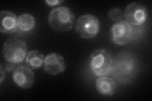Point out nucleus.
I'll return each mask as SVG.
<instances>
[{
	"label": "nucleus",
	"instance_id": "f257e3e1",
	"mask_svg": "<svg viewBox=\"0 0 152 101\" xmlns=\"http://www.w3.org/2000/svg\"><path fill=\"white\" fill-rule=\"evenodd\" d=\"M138 61L129 52H122L113 60L111 73L118 82L126 84L131 81L138 70Z\"/></svg>",
	"mask_w": 152,
	"mask_h": 101
},
{
	"label": "nucleus",
	"instance_id": "f03ea898",
	"mask_svg": "<svg viewBox=\"0 0 152 101\" xmlns=\"http://www.w3.org/2000/svg\"><path fill=\"white\" fill-rule=\"evenodd\" d=\"M113 58L108 50L99 49L94 51L89 57V66L96 76H107L111 73Z\"/></svg>",
	"mask_w": 152,
	"mask_h": 101
},
{
	"label": "nucleus",
	"instance_id": "7ed1b4c3",
	"mask_svg": "<svg viewBox=\"0 0 152 101\" xmlns=\"http://www.w3.org/2000/svg\"><path fill=\"white\" fill-rule=\"evenodd\" d=\"M74 21V14L70 8L64 6L54 8L48 16V22L51 27L59 32L70 31Z\"/></svg>",
	"mask_w": 152,
	"mask_h": 101
},
{
	"label": "nucleus",
	"instance_id": "20e7f679",
	"mask_svg": "<svg viewBox=\"0 0 152 101\" xmlns=\"http://www.w3.org/2000/svg\"><path fill=\"white\" fill-rule=\"evenodd\" d=\"M27 54L26 43L17 38H10L4 43L3 55L8 62L13 64L21 63Z\"/></svg>",
	"mask_w": 152,
	"mask_h": 101
},
{
	"label": "nucleus",
	"instance_id": "39448f33",
	"mask_svg": "<svg viewBox=\"0 0 152 101\" xmlns=\"http://www.w3.org/2000/svg\"><path fill=\"white\" fill-rule=\"evenodd\" d=\"M100 23L96 17L91 14H84L77 18L75 29L77 34L86 39H92L98 33Z\"/></svg>",
	"mask_w": 152,
	"mask_h": 101
},
{
	"label": "nucleus",
	"instance_id": "423d86ee",
	"mask_svg": "<svg viewBox=\"0 0 152 101\" xmlns=\"http://www.w3.org/2000/svg\"><path fill=\"white\" fill-rule=\"evenodd\" d=\"M112 41L117 45H126L129 43L132 36V27L126 20L117 22L111 28Z\"/></svg>",
	"mask_w": 152,
	"mask_h": 101
},
{
	"label": "nucleus",
	"instance_id": "0eeeda50",
	"mask_svg": "<svg viewBox=\"0 0 152 101\" xmlns=\"http://www.w3.org/2000/svg\"><path fill=\"white\" fill-rule=\"evenodd\" d=\"M124 15L126 21L131 25L140 26L146 21L148 10L142 4L134 2L126 7Z\"/></svg>",
	"mask_w": 152,
	"mask_h": 101
},
{
	"label": "nucleus",
	"instance_id": "6e6552de",
	"mask_svg": "<svg viewBox=\"0 0 152 101\" xmlns=\"http://www.w3.org/2000/svg\"><path fill=\"white\" fill-rule=\"evenodd\" d=\"M13 80L15 84L23 89L31 88L35 81V75L32 69L27 66H17L13 73Z\"/></svg>",
	"mask_w": 152,
	"mask_h": 101
},
{
	"label": "nucleus",
	"instance_id": "1a4fd4ad",
	"mask_svg": "<svg viewBox=\"0 0 152 101\" xmlns=\"http://www.w3.org/2000/svg\"><path fill=\"white\" fill-rule=\"evenodd\" d=\"M43 69L50 75L55 76L63 73L66 68L64 57L56 52L47 54L44 59Z\"/></svg>",
	"mask_w": 152,
	"mask_h": 101
},
{
	"label": "nucleus",
	"instance_id": "9d476101",
	"mask_svg": "<svg viewBox=\"0 0 152 101\" xmlns=\"http://www.w3.org/2000/svg\"><path fill=\"white\" fill-rule=\"evenodd\" d=\"M0 31L2 33H12L18 28V18L15 13L10 11L0 13Z\"/></svg>",
	"mask_w": 152,
	"mask_h": 101
},
{
	"label": "nucleus",
	"instance_id": "9b49d317",
	"mask_svg": "<svg viewBox=\"0 0 152 101\" xmlns=\"http://www.w3.org/2000/svg\"><path fill=\"white\" fill-rule=\"evenodd\" d=\"M96 87L98 92L104 96H112L116 92L115 81L106 76H99L96 80Z\"/></svg>",
	"mask_w": 152,
	"mask_h": 101
},
{
	"label": "nucleus",
	"instance_id": "f8f14e48",
	"mask_svg": "<svg viewBox=\"0 0 152 101\" xmlns=\"http://www.w3.org/2000/svg\"><path fill=\"white\" fill-rule=\"evenodd\" d=\"M44 59V55L40 51L32 50L28 52L26 57V65L32 70H36L43 65Z\"/></svg>",
	"mask_w": 152,
	"mask_h": 101
},
{
	"label": "nucleus",
	"instance_id": "ddd939ff",
	"mask_svg": "<svg viewBox=\"0 0 152 101\" xmlns=\"http://www.w3.org/2000/svg\"><path fill=\"white\" fill-rule=\"evenodd\" d=\"M36 20L29 13H23L18 18V29L22 32H28L34 28Z\"/></svg>",
	"mask_w": 152,
	"mask_h": 101
},
{
	"label": "nucleus",
	"instance_id": "4468645a",
	"mask_svg": "<svg viewBox=\"0 0 152 101\" xmlns=\"http://www.w3.org/2000/svg\"><path fill=\"white\" fill-rule=\"evenodd\" d=\"M123 12L120 8H113L108 12V17L111 20L114 22L121 21L123 17Z\"/></svg>",
	"mask_w": 152,
	"mask_h": 101
},
{
	"label": "nucleus",
	"instance_id": "2eb2a0df",
	"mask_svg": "<svg viewBox=\"0 0 152 101\" xmlns=\"http://www.w3.org/2000/svg\"><path fill=\"white\" fill-rule=\"evenodd\" d=\"M63 1H60V0H46V1H45V3L50 7H53L58 5V4H60Z\"/></svg>",
	"mask_w": 152,
	"mask_h": 101
},
{
	"label": "nucleus",
	"instance_id": "dca6fc26",
	"mask_svg": "<svg viewBox=\"0 0 152 101\" xmlns=\"http://www.w3.org/2000/svg\"><path fill=\"white\" fill-rule=\"evenodd\" d=\"M14 65H15V64L11 63V62H8V63L5 66V70L8 72H12V71H14L15 69V66Z\"/></svg>",
	"mask_w": 152,
	"mask_h": 101
},
{
	"label": "nucleus",
	"instance_id": "f3484780",
	"mask_svg": "<svg viewBox=\"0 0 152 101\" xmlns=\"http://www.w3.org/2000/svg\"><path fill=\"white\" fill-rule=\"evenodd\" d=\"M4 78H5V71H4L2 65H1L0 66V84H2Z\"/></svg>",
	"mask_w": 152,
	"mask_h": 101
}]
</instances>
